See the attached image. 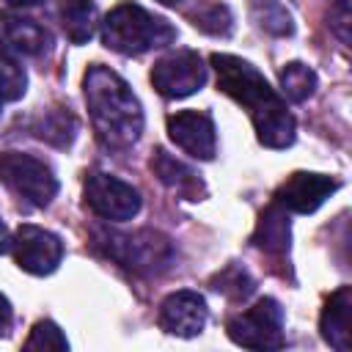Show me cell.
<instances>
[{
  "label": "cell",
  "instance_id": "obj_5",
  "mask_svg": "<svg viewBox=\"0 0 352 352\" xmlns=\"http://www.w3.org/2000/svg\"><path fill=\"white\" fill-rule=\"evenodd\" d=\"M228 338L248 349H280L283 336V311L272 297H261L253 308L234 314L226 322Z\"/></svg>",
  "mask_w": 352,
  "mask_h": 352
},
{
  "label": "cell",
  "instance_id": "obj_28",
  "mask_svg": "<svg viewBox=\"0 0 352 352\" xmlns=\"http://www.w3.org/2000/svg\"><path fill=\"white\" fill-rule=\"evenodd\" d=\"M160 3H165V6H179L182 0H160Z\"/></svg>",
  "mask_w": 352,
  "mask_h": 352
},
{
  "label": "cell",
  "instance_id": "obj_7",
  "mask_svg": "<svg viewBox=\"0 0 352 352\" xmlns=\"http://www.w3.org/2000/svg\"><path fill=\"white\" fill-rule=\"evenodd\" d=\"M82 195H85V206L102 220L124 223L140 212V192L110 173H99V170L88 173Z\"/></svg>",
  "mask_w": 352,
  "mask_h": 352
},
{
  "label": "cell",
  "instance_id": "obj_6",
  "mask_svg": "<svg viewBox=\"0 0 352 352\" xmlns=\"http://www.w3.org/2000/svg\"><path fill=\"white\" fill-rule=\"evenodd\" d=\"M0 179L33 206H47L58 192V179L52 168L33 154L3 151L0 154Z\"/></svg>",
  "mask_w": 352,
  "mask_h": 352
},
{
  "label": "cell",
  "instance_id": "obj_21",
  "mask_svg": "<svg viewBox=\"0 0 352 352\" xmlns=\"http://www.w3.org/2000/svg\"><path fill=\"white\" fill-rule=\"evenodd\" d=\"M253 19L258 22L261 30L272 36H289L294 30L292 14L278 0H253Z\"/></svg>",
  "mask_w": 352,
  "mask_h": 352
},
{
  "label": "cell",
  "instance_id": "obj_9",
  "mask_svg": "<svg viewBox=\"0 0 352 352\" xmlns=\"http://www.w3.org/2000/svg\"><path fill=\"white\" fill-rule=\"evenodd\" d=\"M11 248L19 270L30 275H50L63 258L60 236L38 226H19L11 239Z\"/></svg>",
  "mask_w": 352,
  "mask_h": 352
},
{
  "label": "cell",
  "instance_id": "obj_15",
  "mask_svg": "<svg viewBox=\"0 0 352 352\" xmlns=\"http://www.w3.org/2000/svg\"><path fill=\"white\" fill-rule=\"evenodd\" d=\"M151 170L160 176V182L170 190H176L179 195H184L187 201H198V195L204 192L201 179L192 168H187L184 162H179L176 157H170L165 148H157L151 157Z\"/></svg>",
  "mask_w": 352,
  "mask_h": 352
},
{
  "label": "cell",
  "instance_id": "obj_17",
  "mask_svg": "<svg viewBox=\"0 0 352 352\" xmlns=\"http://www.w3.org/2000/svg\"><path fill=\"white\" fill-rule=\"evenodd\" d=\"M60 25L74 44H85L99 28L96 6L91 0H63L60 3Z\"/></svg>",
  "mask_w": 352,
  "mask_h": 352
},
{
  "label": "cell",
  "instance_id": "obj_19",
  "mask_svg": "<svg viewBox=\"0 0 352 352\" xmlns=\"http://www.w3.org/2000/svg\"><path fill=\"white\" fill-rule=\"evenodd\" d=\"M190 22L198 30L209 33V36H228L231 28H234V16H231L228 6H223V3H201V6H195L190 11Z\"/></svg>",
  "mask_w": 352,
  "mask_h": 352
},
{
  "label": "cell",
  "instance_id": "obj_23",
  "mask_svg": "<svg viewBox=\"0 0 352 352\" xmlns=\"http://www.w3.org/2000/svg\"><path fill=\"white\" fill-rule=\"evenodd\" d=\"M214 289L217 292H223V294H228L231 300H245L250 292H253V278L242 270V267H228V270H223L217 278H214Z\"/></svg>",
  "mask_w": 352,
  "mask_h": 352
},
{
  "label": "cell",
  "instance_id": "obj_4",
  "mask_svg": "<svg viewBox=\"0 0 352 352\" xmlns=\"http://www.w3.org/2000/svg\"><path fill=\"white\" fill-rule=\"evenodd\" d=\"M104 253L118 261L121 267L138 272V275H157L173 261V245L165 234L140 228L132 234H116L107 231L99 236Z\"/></svg>",
  "mask_w": 352,
  "mask_h": 352
},
{
  "label": "cell",
  "instance_id": "obj_18",
  "mask_svg": "<svg viewBox=\"0 0 352 352\" xmlns=\"http://www.w3.org/2000/svg\"><path fill=\"white\" fill-rule=\"evenodd\" d=\"M33 132H36V138H41V140L63 148V146L72 143V138L77 132V121H74V116L69 110H60L58 107V110H47L38 118V124L33 126Z\"/></svg>",
  "mask_w": 352,
  "mask_h": 352
},
{
  "label": "cell",
  "instance_id": "obj_11",
  "mask_svg": "<svg viewBox=\"0 0 352 352\" xmlns=\"http://www.w3.org/2000/svg\"><path fill=\"white\" fill-rule=\"evenodd\" d=\"M338 190V182L322 173H292L275 192V204L286 212H297V214H311L316 212L324 198H330V192Z\"/></svg>",
  "mask_w": 352,
  "mask_h": 352
},
{
  "label": "cell",
  "instance_id": "obj_22",
  "mask_svg": "<svg viewBox=\"0 0 352 352\" xmlns=\"http://www.w3.org/2000/svg\"><path fill=\"white\" fill-rule=\"evenodd\" d=\"M25 349H44V352L55 349V352H63V349H69V341H66V336L60 333V327L55 322L44 319L30 330V338L25 341Z\"/></svg>",
  "mask_w": 352,
  "mask_h": 352
},
{
  "label": "cell",
  "instance_id": "obj_26",
  "mask_svg": "<svg viewBox=\"0 0 352 352\" xmlns=\"http://www.w3.org/2000/svg\"><path fill=\"white\" fill-rule=\"evenodd\" d=\"M11 248V236H8V228H6V223L0 220V253H6Z\"/></svg>",
  "mask_w": 352,
  "mask_h": 352
},
{
  "label": "cell",
  "instance_id": "obj_20",
  "mask_svg": "<svg viewBox=\"0 0 352 352\" xmlns=\"http://www.w3.org/2000/svg\"><path fill=\"white\" fill-rule=\"evenodd\" d=\"M280 88L292 102H305L316 91V74L300 60H292L280 69Z\"/></svg>",
  "mask_w": 352,
  "mask_h": 352
},
{
  "label": "cell",
  "instance_id": "obj_29",
  "mask_svg": "<svg viewBox=\"0 0 352 352\" xmlns=\"http://www.w3.org/2000/svg\"><path fill=\"white\" fill-rule=\"evenodd\" d=\"M0 107H3V96H0Z\"/></svg>",
  "mask_w": 352,
  "mask_h": 352
},
{
  "label": "cell",
  "instance_id": "obj_10",
  "mask_svg": "<svg viewBox=\"0 0 352 352\" xmlns=\"http://www.w3.org/2000/svg\"><path fill=\"white\" fill-rule=\"evenodd\" d=\"M50 44H52V36L38 22L0 11V58L6 60L36 58L47 52Z\"/></svg>",
  "mask_w": 352,
  "mask_h": 352
},
{
  "label": "cell",
  "instance_id": "obj_27",
  "mask_svg": "<svg viewBox=\"0 0 352 352\" xmlns=\"http://www.w3.org/2000/svg\"><path fill=\"white\" fill-rule=\"evenodd\" d=\"M8 6H16V8H28V6H36V3H41V0H6Z\"/></svg>",
  "mask_w": 352,
  "mask_h": 352
},
{
  "label": "cell",
  "instance_id": "obj_14",
  "mask_svg": "<svg viewBox=\"0 0 352 352\" xmlns=\"http://www.w3.org/2000/svg\"><path fill=\"white\" fill-rule=\"evenodd\" d=\"M322 338L338 349V352H349L352 349V289L341 286L330 294V300L322 308Z\"/></svg>",
  "mask_w": 352,
  "mask_h": 352
},
{
  "label": "cell",
  "instance_id": "obj_1",
  "mask_svg": "<svg viewBox=\"0 0 352 352\" xmlns=\"http://www.w3.org/2000/svg\"><path fill=\"white\" fill-rule=\"evenodd\" d=\"M212 69L217 74V88L248 110L256 135L267 148L292 146L294 116L286 110V102L278 96V91L270 88V82L256 72V66H250L236 55L214 52Z\"/></svg>",
  "mask_w": 352,
  "mask_h": 352
},
{
  "label": "cell",
  "instance_id": "obj_25",
  "mask_svg": "<svg viewBox=\"0 0 352 352\" xmlns=\"http://www.w3.org/2000/svg\"><path fill=\"white\" fill-rule=\"evenodd\" d=\"M11 322H14V311H11V302L0 294V338L11 330Z\"/></svg>",
  "mask_w": 352,
  "mask_h": 352
},
{
  "label": "cell",
  "instance_id": "obj_8",
  "mask_svg": "<svg viewBox=\"0 0 352 352\" xmlns=\"http://www.w3.org/2000/svg\"><path fill=\"white\" fill-rule=\"evenodd\" d=\"M154 88L168 99H182L195 94L206 82V66L198 52L192 50H176L165 58H160L151 69Z\"/></svg>",
  "mask_w": 352,
  "mask_h": 352
},
{
  "label": "cell",
  "instance_id": "obj_16",
  "mask_svg": "<svg viewBox=\"0 0 352 352\" xmlns=\"http://www.w3.org/2000/svg\"><path fill=\"white\" fill-rule=\"evenodd\" d=\"M253 245L261 248L264 253H275V256H283L289 253V217H286V209H280L278 204L267 206L258 226H256V234H253Z\"/></svg>",
  "mask_w": 352,
  "mask_h": 352
},
{
  "label": "cell",
  "instance_id": "obj_13",
  "mask_svg": "<svg viewBox=\"0 0 352 352\" xmlns=\"http://www.w3.org/2000/svg\"><path fill=\"white\" fill-rule=\"evenodd\" d=\"M206 300L198 292H173L162 300L160 305V327L170 336H182V338H192L204 330L206 324Z\"/></svg>",
  "mask_w": 352,
  "mask_h": 352
},
{
  "label": "cell",
  "instance_id": "obj_3",
  "mask_svg": "<svg viewBox=\"0 0 352 352\" xmlns=\"http://www.w3.org/2000/svg\"><path fill=\"white\" fill-rule=\"evenodd\" d=\"M173 38H176V28L168 19L148 14L138 3L116 6L102 22L104 47L121 55H140L157 47H168Z\"/></svg>",
  "mask_w": 352,
  "mask_h": 352
},
{
  "label": "cell",
  "instance_id": "obj_2",
  "mask_svg": "<svg viewBox=\"0 0 352 352\" xmlns=\"http://www.w3.org/2000/svg\"><path fill=\"white\" fill-rule=\"evenodd\" d=\"M91 124L102 146L129 148L143 132V110L132 88L110 69L91 66L82 80Z\"/></svg>",
  "mask_w": 352,
  "mask_h": 352
},
{
  "label": "cell",
  "instance_id": "obj_12",
  "mask_svg": "<svg viewBox=\"0 0 352 352\" xmlns=\"http://www.w3.org/2000/svg\"><path fill=\"white\" fill-rule=\"evenodd\" d=\"M168 135L170 140L195 160H212L217 151V135L214 121L206 113L198 110H182L168 118Z\"/></svg>",
  "mask_w": 352,
  "mask_h": 352
},
{
  "label": "cell",
  "instance_id": "obj_24",
  "mask_svg": "<svg viewBox=\"0 0 352 352\" xmlns=\"http://www.w3.org/2000/svg\"><path fill=\"white\" fill-rule=\"evenodd\" d=\"M25 85H28V77L19 66V60H6L0 58V96L3 102H14L25 94Z\"/></svg>",
  "mask_w": 352,
  "mask_h": 352
}]
</instances>
